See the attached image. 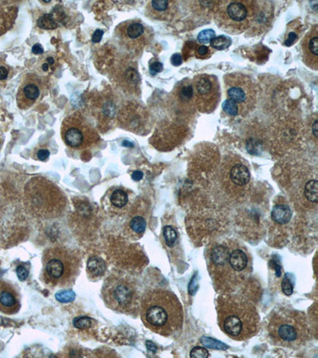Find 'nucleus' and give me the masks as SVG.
I'll use <instances>...</instances> for the list:
<instances>
[{
  "label": "nucleus",
  "mask_w": 318,
  "mask_h": 358,
  "mask_svg": "<svg viewBox=\"0 0 318 358\" xmlns=\"http://www.w3.org/2000/svg\"><path fill=\"white\" fill-rule=\"evenodd\" d=\"M141 318L149 330L169 337L182 330L184 316L180 301L174 293L156 289L142 298Z\"/></svg>",
  "instance_id": "f257e3e1"
},
{
  "label": "nucleus",
  "mask_w": 318,
  "mask_h": 358,
  "mask_svg": "<svg viewBox=\"0 0 318 358\" xmlns=\"http://www.w3.org/2000/svg\"><path fill=\"white\" fill-rule=\"evenodd\" d=\"M216 310L220 329L231 338L237 341L249 339L259 331L257 310L244 298L229 295L220 296Z\"/></svg>",
  "instance_id": "f03ea898"
},
{
  "label": "nucleus",
  "mask_w": 318,
  "mask_h": 358,
  "mask_svg": "<svg viewBox=\"0 0 318 358\" xmlns=\"http://www.w3.org/2000/svg\"><path fill=\"white\" fill-rule=\"evenodd\" d=\"M25 203L30 214L42 219H53L62 215L67 199L51 181L35 177L25 187Z\"/></svg>",
  "instance_id": "7ed1b4c3"
},
{
  "label": "nucleus",
  "mask_w": 318,
  "mask_h": 358,
  "mask_svg": "<svg viewBox=\"0 0 318 358\" xmlns=\"http://www.w3.org/2000/svg\"><path fill=\"white\" fill-rule=\"evenodd\" d=\"M271 339L278 346L296 349L310 339V330L303 313L281 309L273 313L268 325Z\"/></svg>",
  "instance_id": "20e7f679"
},
{
  "label": "nucleus",
  "mask_w": 318,
  "mask_h": 358,
  "mask_svg": "<svg viewBox=\"0 0 318 358\" xmlns=\"http://www.w3.org/2000/svg\"><path fill=\"white\" fill-rule=\"evenodd\" d=\"M42 279L51 287H67L75 283L80 270V260L71 251L61 248L45 252Z\"/></svg>",
  "instance_id": "39448f33"
},
{
  "label": "nucleus",
  "mask_w": 318,
  "mask_h": 358,
  "mask_svg": "<svg viewBox=\"0 0 318 358\" xmlns=\"http://www.w3.org/2000/svg\"><path fill=\"white\" fill-rule=\"evenodd\" d=\"M253 1H220L215 9V21L220 29L239 34L249 29Z\"/></svg>",
  "instance_id": "423d86ee"
},
{
  "label": "nucleus",
  "mask_w": 318,
  "mask_h": 358,
  "mask_svg": "<svg viewBox=\"0 0 318 358\" xmlns=\"http://www.w3.org/2000/svg\"><path fill=\"white\" fill-rule=\"evenodd\" d=\"M103 299L111 310L129 314L138 304V295L133 283L121 276H111L105 280L102 289Z\"/></svg>",
  "instance_id": "0eeeda50"
},
{
  "label": "nucleus",
  "mask_w": 318,
  "mask_h": 358,
  "mask_svg": "<svg viewBox=\"0 0 318 358\" xmlns=\"http://www.w3.org/2000/svg\"><path fill=\"white\" fill-rule=\"evenodd\" d=\"M61 137L68 147L78 150L92 147L100 140L97 132L78 113L64 119Z\"/></svg>",
  "instance_id": "6e6552de"
},
{
  "label": "nucleus",
  "mask_w": 318,
  "mask_h": 358,
  "mask_svg": "<svg viewBox=\"0 0 318 358\" xmlns=\"http://www.w3.org/2000/svg\"><path fill=\"white\" fill-rule=\"evenodd\" d=\"M228 99L237 103L239 114L245 115L252 110L256 104V91L251 78L241 73H231L224 76Z\"/></svg>",
  "instance_id": "1a4fd4ad"
},
{
  "label": "nucleus",
  "mask_w": 318,
  "mask_h": 358,
  "mask_svg": "<svg viewBox=\"0 0 318 358\" xmlns=\"http://www.w3.org/2000/svg\"><path fill=\"white\" fill-rule=\"evenodd\" d=\"M192 84L195 103L199 111L205 113L213 111L220 97L217 78L210 74H199L195 76Z\"/></svg>",
  "instance_id": "9d476101"
},
{
  "label": "nucleus",
  "mask_w": 318,
  "mask_h": 358,
  "mask_svg": "<svg viewBox=\"0 0 318 358\" xmlns=\"http://www.w3.org/2000/svg\"><path fill=\"white\" fill-rule=\"evenodd\" d=\"M115 35L128 51L139 52L151 39L150 29L140 21L128 20L117 26Z\"/></svg>",
  "instance_id": "9b49d317"
},
{
  "label": "nucleus",
  "mask_w": 318,
  "mask_h": 358,
  "mask_svg": "<svg viewBox=\"0 0 318 358\" xmlns=\"http://www.w3.org/2000/svg\"><path fill=\"white\" fill-rule=\"evenodd\" d=\"M43 85L41 80L34 74H28L23 80L17 94L19 109L26 110L31 108L42 96Z\"/></svg>",
  "instance_id": "f8f14e48"
},
{
  "label": "nucleus",
  "mask_w": 318,
  "mask_h": 358,
  "mask_svg": "<svg viewBox=\"0 0 318 358\" xmlns=\"http://www.w3.org/2000/svg\"><path fill=\"white\" fill-rule=\"evenodd\" d=\"M223 175L238 187H246L249 183L251 174L243 159L231 157L223 164Z\"/></svg>",
  "instance_id": "ddd939ff"
},
{
  "label": "nucleus",
  "mask_w": 318,
  "mask_h": 358,
  "mask_svg": "<svg viewBox=\"0 0 318 358\" xmlns=\"http://www.w3.org/2000/svg\"><path fill=\"white\" fill-rule=\"evenodd\" d=\"M274 16L271 2L253 1V10L249 29L252 33H262L270 25Z\"/></svg>",
  "instance_id": "4468645a"
},
{
  "label": "nucleus",
  "mask_w": 318,
  "mask_h": 358,
  "mask_svg": "<svg viewBox=\"0 0 318 358\" xmlns=\"http://www.w3.org/2000/svg\"><path fill=\"white\" fill-rule=\"evenodd\" d=\"M20 306V296L17 290L11 283L0 281V312L15 314Z\"/></svg>",
  "instance_id": "2eb2a0df"
},
{
  "label": "nucleus",
  "mask_w": 318,
  "mask_h": 358,
  "mask_svg": "<svg viewBox=\"0 0 318 358\" xmlns=\"http://www.w3.org/2000/svg\"><path fill=\"white\" fill-rule=\"evenodd\" d=\"M303 61L309 67L315 71L318 68V29L313 27L301 42Z\"/></svg>",
  "instance_id": "dca6fc26"
},
{
  "label": "nucleus",
  "mask_w": 318,
  "mask_h": 358,
  "mask_svg": "<svg viewBox=\"0 0 318 358\" xmlns=\"http://www.w3.org/2000/svg\"><path fill=\"white\" fill-rule=\"evenodd\" d=\"M149 17L160 21H169L174 19L177 12L176 2L174 1H151L147 6Z\"/></svg>",
  "instance_id": "f3484780"
},
{
  "label": "nucleus",
  "mask_w": 318,
  "mask_h": 358,
  "mask_svg": "<svg viewBox=\"0 0 318 358\" xmlns=\"http://www.w3.org/2000/svg\"><path fill=\"white\" fill-rule=\"evenodd\" d=\"M228 260L233 273L239 283H242L247 277L249 268V260L246 251L239 248H234L232 245Z\"/></svg>",
  "instance_id": "a211bd4d"
},
{
  "label": "nucleus",
  "mask_w": 318,
  "mask_h": 358,
  "mask_svg": "<svg viewBox=\"0 0 318 358\" xmlns=\"http://www.w3.org/2000/svg\"><path fill=\"white\" fill-rule=\"evenodd\" d=\"M16 16V8L10 2H0V34L11 26Z\"/></svg>",
  "instance_id": "6ab92c4d"
},
{
  "label": "nucleus",
  "mask_w": 318,
  "mask_h": 358,
  "mask_svg": "<svg viewBox=\"0 0 318 358\" xmlns=\"http://www.w3.org/2000/svg\"><path fill=\"white\" fill-rule=\"evenodd\" d=\"M177 97L180 103L185 105H190L194 101L193 84L190 80L184 79L177 85Z\"/></svg>",
  "instance_id": "aec40b11"
},
{
  "label": "nucleus",
  "mask_w": 318,
  "mask_h": 358,
  "mask_svg": "<svg viewBox=\"0 0 318 358\" xmlns=\"http://www.w3.org/2000/svg\"><path fill=\"white\" fill-rule=\"evenodd\" d=\"M271 218L277 224H286L292 218V211L287 205L279 204L274 205L271 212Z\"/></svg>",
  "instance_id": "412c9836"
},
{
  "label": "nucleus",
  "mask_w": 318,
  "mask_h": 358,
  "mask_svg": "<svg viewBox=\"0 0 318 358\" xmlns=\"http://www.w3.org/2000/svg\"><path fill=\"white\" fill-rule=\"evenodd\" d=\"M87 268H88V273L92 275V276H101L106 270V264L102 259L94 256L88 260Z\"/></svg>",
  "instance_id": "4be33fe9"
},
{
  "label": "nucleus",
  "mask_w": 318,
  "mask_h": 358,
  "mask_svg": "<svg viewBox=\"0 0 318 358\" xmlns=\"http://www.w3.org/2000/svg\"><path fill=\"white\" fill-rule=\"evenodd\" d=\"M110 203L116 209L125 207L128 203V195L121 189H117L110 196Z\"/></svg>",
  "instance_id": "5701e85b"
},
{
  "label": "nucleus",
  "mask_w": 318,
  "mask_h": 358,
  "mask_svg": "<svg viewBox=\"0 0 318 358\" xmlns=\"http://www.w3.org/2000/svg\"><path fill=\"white\" fill-rule=\"evenodd\" d=\"M129 229L136 235H142L147 228V221L141 216H134L129 221Z\"/></svg>",
  "instance_id": "b1692460"
},
{
  "label": "nucleus",
  "mask_w": 318,
  "mask_h": 358,
  "mask_svg": "<svg viewBox=\"0 0 318 358\" xmlns=\"http://www.w3.org/2000/svg\"><path fill=\"white\" fill-rule=\"evenodd\" d=\"M299 23L298 22H294L291 23L293 27L288 28L287 30V36L285 39L284 45L286 46H291L294 44L297 41V38L300 36V32H301V27H299Z\"/></svg>",
  "instance_id": "393cba45"
},
{
  "label": "nucleus",
  "mask_w": 318,
  "mask_h": 358,
  "mask_svg": "<svg viewBox=\"0 0 318 358\" xmlns=\"http://www.w3.org/2000/svg\"><path fill=\"white\" fill-rule=\"evenodd\" d=\"M305 196L306 199L313 203L317 204L318 201V182L316 179L310 180L305 187Z\"/></svg>",
  "instance_id": "a878e982"
},
{
  "label": "nucleus",
  "mask_w": 318,
  "mask_h": 358,
  "mask_svg": "<svg viewBox=\"0 0 318 358\" xmlns=\"http://www.w3.org/2000/svg\"><path fill=\"white\" fill-rule=\"evenodd\" d=\"M38 26L46 29H53L58 27L57 20H55L54 14H45L38 19Z\"/></svg>",
  "instance_id": "bb28decb"
},
{
  "label": "nucleus",
  "mask_w": 318,
  "mask_h": 358,
  "mask_svg": "<svg viewBox=\"0 0 318 358\" xmlns=\"http://www.w3.org/2000/svg\"><path fill=\"white\" fill-rule=\"evenodd\" d=\"M232 44V40L225 35L218 36L212 39L210 46L216 51H223L228 48Z\"/></svg>",
  "instance_id": "cd10ccee"
},
{
  "label": "nucleus",
  "mask_w": 318,
  "mask_h": 358,
  "mask_svg": "<svg viewBox=\"0 0 318 358\" xmlns=\"http://www.w3.org/2000/svg\"><path fill=\"white\" fill-rule=\"evenodd\" d=\"M201 342L206 347L214 349V350H227L228 348V346L225 344L222 343L220 341H216L211 337H202L201 338Z\"/></svg>",
  "instance_id": "c85d7f7f"
},
{
  "label": "nucleus",
  "mask_w": 318,
  "mask_h": 358,
  "mask_svg": "<svg viewBox=\"0 0 318 358\" xmlns=\"http://www.w3.org/2000/svg\"><path fill=\"white\" fill-rule=\"evenodd\" d=\"M222 109L228 115L231 116H237L239 114V109L237 103L232 101L230 99H227L222 105Z\"/></svg>",
  "instance_id": "c756f323"
},
{
  "label": "nucleus",
  "mask_w": 318,
  "mask_h": 358,
  "mask_svg": "<svg viewBox=\"0 0 318 358\" xmlns=\"http://www.w3.org/2000/svg\"><path fill=\"white\" fill-rule=\"evenodd\" d=\"M196 57L198 59L210 58L212 54L211 49L204 45H196L193 51Z\"/></svg>",
  "instance_id": "7c9ffc66"
},
{
  "label": "nucleus",
  "mask_w": 318,
  "mask_h": 358,
  "mask_svg": "<svg viewBox=\"0 0 318 358\" xmlns=\"http://www.w3.org/2000/svg\"><path fill=\"white\" fill-rule=\"evenodd\" d=\"M75 293L72 290H63V291H58L55 296L56 300L60 303H63L74 301L75 300Z\"/></svg>",
  "instance_id": "2f4dec72"
},
{
  "label": "nucleus",
  "mask_w": 318,
  "mask_h": 358,
  "mask_svg": "<svg viewBox=\"0 0 318 358\" xmlns=\"http://www.w3.org/2000/svg\"><path fill=\"white\" fill-rule=\"evenodd\" d=\"M164 237H165V243L168 246H172L175 243L177 238H178V234L176 231L173 227L165 226L163 231Z\"/></svg>",
  "instance_id": "473e14b6"
},
{
  "label": "nucleus",
  "mask_w": 318,
  "mask_h": 358,
  "mask_svg": "<svg viewBox=\"0 0 318 358\" xmlns=\"http://www.w3.org/2000/svg\"><path fill=\"white\" fill-rule=\"evenodd\" d=\"M215 38V31L213 29H206L199 33L197 35V41L201 44H208L210 43L212 39Z\"/></svg>",
  "instance_id": "72a5a7b5"
},
{
  "label": "nucleus",
  "mask_w": 318,
  "mask_h": 358,
  "mask_svg": "<svg viewBox=\"0 0 318 358\" xmlns=\"http://www.w3.org/2000/svg\"><path fill=\"white\" fill-rule=\"evenodd\" d=\"M91 325H92V320L88 317H79V318H76L74 320V326L78 329H87L91 327Z\"/></svg>",
  "instance_id": "f704fd0d"
},
{
  "label": "nucleus",
  "mask_w": 318,
  "mask_h": 358,
  "mask_svg": "<svg viewBox=\"0 0 318 358\" xmlns=\"http://www.w3.org/2000/svg\"><path fill=\"white\" fill-rule=\"evenodd\" d=\"M210 357V353L206 349L201 346H197L191 350L190 358H207Z\"/></svg>",
  "instance_id": "c9c22d12"
},
{
  "label": "nucleus",
  "mask_w": 318,
  "mask_h": 358,
  "mask_svg": "<svg viewBox=\"0 0 318 358\" xmlns=\"http://www.w3.org/2000/svg\"><path fill=\"white\" fill-rule=\"evenodd\" d=\"M282 290H283V293L286 296H290L293 294V285L291 283L289 278H287V275L284 277L283 281H282Z\"/></svg>",
  "instance_id": "e433bc0d"
},
{
  "label": "nucleus",
  "mask_w": 318,
  "mask_h": 358,
  "mask_svg": "<svg viewBox=\"0 0 318 358\" xmlns=\"http://www.w3.org/2000/svg\"><path fill=\"white\" fill-rule=\"evenodd\" d=\"M162 70H163V65L159 61H155L150 65V71L152 75L159 74Z\"/></svg>",
  "instance_id": "4c0bfd02"
},
{
  "label": "nucleus",
  "mask_w": 318,
  "mask_h": 358,
  "mask_svg": "<svg viewBox=\"0 0 318 358\" xmlns=\"http://www.w3.org/2000/svg\"><path fill=\"white\" fill-rule=\"evenodd\" d=\"M16 273H17L18 277L21 281L26 280L27 278L28 275H29L28 271L21 265L18 267L17 269H16Z\"/></svg>",
  "instance_id": "58836bf2"
},
{
  "label": "nucleus",
  "mask_w": 318,
  "mask_h": 358,
  "mask_svg": "<svg viewBox=\"0 0 318 358\" xmlns=\"http://www.w3.org/2000/svg\"><path fill=\"white\" fill-rule=\"evenodd\" d=\"M55 65V60L53 57H47L46 61L42 63V69L44 72H49L51 67Z\"/></svg>",
  "instance_id": "ea45409f"
},
{
  "label": "nucleus",
  "mask_w": 318,
  "mask_h": 358,
  "mask_svg": "<svg viewBox=\"0 0 318 358\" xmlns=\"http://www.w3.org/2000/svg\"><path fill=\"white\" fill-rule=\"evenodd\" d=\"M50 157V151L47 149H41L37 152V158L40 161H46Z\"/></svg>",
  "instance_id": "a19ab883"
},
{
  "label": "nucleus",
  "mask_w": 318,
  "mask_h": 358,
  "mask_svg": "<svg viewBox=\"0 0 318 358\" xmlns=\"http://www.w3.org/2000/svg\"><path fill=\"white\" fill-rule=\"evenodd\" d=\"M103 35H104V31L101 29H97L94 32V34L92 35V41L93 43H99L102 39Z\"/></svg>",
  "instance_id": "79ce46f5"
},
{
  "label": "nucleus",
  "mask_w": 318,
  "mask_h": 358,
  "mask_svg": "<svg viewBox=\"0 0 318 358\" xmlns=\"http://www.w3.org/2000/svg\"><path fill=\"white\" fill-rule=\"evenodd\" d=\"M183 62L182 60V57L179 54H174L171 57V63L172 65H174V66H179L182 65Z\"/></svg>",
  "instance_id": "37998d69"
},
{
  "label": "nucleus",
  "mask_w": 318,
  "mask_h": 358,
  "mask_svg": "<svg viewBox=\"0 0 318 358\" xmlns=\"http://www.w3.org/2000/svg\"><path fill=\"white\" fill-rule=\"evenodd\" d=\"M32 52L35 54V55H41V54H43L44 50H43V48H42V46H41V45L35 44L34 46H33V48H32Z\"/></svg>",
  "instance_id": "c03bdc74"
},
{
  "label": "nucleus",
  "mask_w": 318,
  "mask_h": 358,
  "mask_svg": "<svg viewBox=\"0 0 318 358\" xmlns=\"http://www.w3.org/2000/svg\"><path fill=\"white\" fill-rule=\"evenodd\" d=\"M8 77V71L3 66L0 67V80H6Z\"/></svg>",
  "instance_id": "a18cd8bd"
},
{
  "label": "nucleus",
  "mask_w": 318,
  "mask_h": 358,
  "mask_svg": "<svg viewBox=\"0 0 318 358\" xmlns=\"http://www.w3.org/2000/svg\"><path fill=\"white\" fill-rule=\"evenodd\" d=\"M132 177L134 181H139L141 180L142 177H143V174H142V172L141 171H134V173L132 174Z\"/></svg>",
  "instance_id": "49530a36"
},
{
  "label": "nucleus",
  "mask_w": 318,
  "mask_h": 358,
  "mask_svg": "<svg viewBox=\"0 0 318 358\" xmlns=\"http://www.w3.org/2000/svg\"><path fill=\"white\" fill-rule=\"evenodd\" d=\"M146 344H147V349H148V350H150V351H151V352H156V350H157V347H156V346H155V344H154L153 342L147 341V343Z\"/></svg>",
  "instance_id": "de8ad7c7"
},
{
  "label": "nucleus",
  "mask_w": 318,
  "mask_h": 358,
  "mask_svg": "<svg viewBox=\"0 0 318 358\" xmlns=\"http://www.w3.org/2000/svg\"><path fill=\"white\" fill-rule=\"evenodd\" d=\"M122 145H123V146L125 147H133V143H132V142H129V141L127 140H124V142H123V143H122Z\"/></svg>",
  "instance_id": "09e8293b"
},
{
  "label": "nucleus",
  "mask_w": 318,
  "mask_h": 358,
  "mask_svg": "<svg viewBox=\"0 0 318 358\" xmlns=\"http://www.w3.org/2000/svg\"><path fill=\"white\" fill-rule=\"evenodd\" d=\"M317 130H318V121H315V123H314V135H315V137H317L318 136V132H317Z\"/></svg>",
  "instance_id": "8fccbe9b"
},
{
  "label": "nucleus",
  "mask_w": 318,
  "mask_h": 358,
  "mask_svg": "<svg viewBox=\"0 0 318 358\" xmlns=\"http://www.w3.org/2000/svg\"><path fill=\"white\" fill-rule=\"evenodd\" d=\"M2 135H1V132H0V149H1V147H2Z\"/></svg>",
  "instance_id": "3c124183"
}]
</instances>
